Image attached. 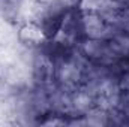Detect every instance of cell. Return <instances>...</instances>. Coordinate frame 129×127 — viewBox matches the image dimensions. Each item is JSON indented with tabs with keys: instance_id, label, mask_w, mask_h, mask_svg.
I'll use <instances>...</instances> for the list:
<instances>
[{
	"instance_id": "cell-1",
	"label": "cell",
	"mask_w": 129,
	"mask_h": 127,
	"mask_svg": "<svg viewBox=\"0 0 129 127\" xmlns=\"http://www.w3.org/2000/svg\"><path fill=\"white\" fill-rule=\"evenodd\" d=\"M21 34L26 36V39H27L29 42H41V40L44 39V32H42L39 27H36L35 24L26 26V27L21 30Z\"/></svg>"
}]
</instances>
